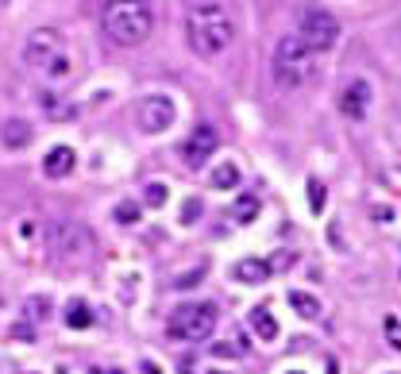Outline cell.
I'll return each mask as SVG.
<instances>
[{
    "label": "cell",
    "instance_id": "cell-1",
    "mask_svg": "<svg viewBox=\"0 0 401 374\" xmlns=\"http://www.w3.org/2000/svg\"><path fill=\"white\" fill-rule=\"evenodd\" d=\"M185 42L200 59H220L235 42V16L220 0H197L185 12Z\"/></svg>",
    "mask_w": 401,
    "mask_h": 374
},
{
    "label": "cell",
    "instance_id": "cell-2",
    "mask_svg": "<svg viewBox=\"0 0 401 374\" xmlns=\"http://www.w3.org/2000/svg\"><path fill=\"white\" fill-rule=\"evenodd\" d=\"M100 31L116 47H143L155 35V8L147 0H109L100 8Z\"/></svg>",
    "mask_w": 401,
    "mask_h": 374
},
{
    "label": "cell",
    "instance_id": "cell-3",
    "mask_svg": "<svg viewBox=\"0 0 401 374\" xmlns=\"http://www.w3.org/2000/svg\"><path fill=\"white\" fill-rule=\"evenodd\" d=\"M47 251L58 266H85L97 255V240L81 220H54L47 228Z\"/></svg>",
    "mask_w": 401,
    "mask_h": 374
},
{
    "label": "cell",
    "instance_id": "cell-4",
    "mask_svg": "<svg viewBox=\"0 0 401 374\" xmlns=\"http://www.w3.org/2000/svg\"><path fill=\"white\" fill-rule=\"evenodd\" d=\"M24 62L31 70H42L47 77H70L74 62H70V50L62 31L54 27H35L31 35L24 39Z\"/></svg>",
    "mask_w": 401,
    "mask_h": 374
},
{
    "label": "cell",
    "instance_id": "cell-5",
    "mask_svg": "<svg viewBox=\"0 0 401 374\" xmlns=\"http://www.w3.org/2000/svg\"><path fill=\"white\" fill-rule=\"evenodd\" d=\"M270 66H274V81L282 85V89H301V85L313 77V47L301 35H285V39H278L274 47V59H270Z\"/></svg>",
    "mask_w": 401,
    "mask_h": 374
},
{
    "label": "cell",
    "instance_id": "cell-6",
    "mask_svg": "<svg viewBox=\"0 0 401 374\" xmlns=\"http://www.w3.org/2000/svg\"><path fill=\"white\" fill-rule=\"evenodd\" d=\"M170 336L182 343H200L209 340L212 328H217V309L209 305V301H200V305H178L174 313H170Z\"/></svg>",
    "mask_w": 401,
    "mask_h": 374
},
{
    "label": "cell",
    "instance_id": "cell-7",
    "mask_svg": "<svg viewBox=\"0 0 401 374\" xmlns=\"http://www.w3.org/2000/svg\"><path fill=\"white\" fill-rule=\"evenodd\" d=\"M297 35L309 42L313 50H328V47H336V39H340V20L324 8H305L301 12Z\"/></svg>",
    "mask_w": 401,
    "mask_h": 374
},
{
    "label": "cell",
    "instance_id": "cell-8",
    "mask_svg": "<svg viewBox=\"0 0 401 374\" xmlns=\"http://www.w3.org/2000/svg\"><path fill=\"white\" fill-rule=\"evenodd\" d=\"M174 120H178V109L166 93H147L139 100V127L147 135H162L166 127H174Z\"/></svg>",
    "mask_w": 401,
    "mask_h": 374
},
{
    "label": "cell",
    "instance_id": "cell-9",
    "mask_svg": "<svg viewBox=\"0 0 401 374\" xmlns=\"http://www.w3.org/2000/svg\"><path fill=\"white\" fill-rule=\"evenodd\" d=\"M217 147H220L217 127H212V124H197L189 135H185V143H182V162L197 170V166H205V162L217 155Z\"/></svg>",
    "mask_w": 401,
    "mask_h": 374
},
{
    "label": "cell",
    "instance_id": "cell-10",
    "mask_svg": "<svg viewBox=\"0 0 401 374\" xmlns=\"http://www.w3.org/2000/svg\"><path fill=\"white\" fill-rule=\"evenodd\" d=\"M367 109H370V85L367 81L343 85V93H340V112H343V116L363 120V116H367Z\"/></svg>",
    "mask_w": 401,
    "mask_h": 374
},
{
    "label": "cell",
    "instance_id": "cell-11",
    "mask_svg": "<svg viewBox=\"0 0 401 374\" xmlns=\"http://www.w3.org/2000/svg\"><path fill=\"white\" fill-rule=\"evenodd\" d=\"M31 139H35V127L27 120L12 116L0 124V147L4 150H24V147H31Z\"/></svg>",
    "mask_w": 401,
    "mask_h": 374
},
{
    "label": "cell",
    "instance_id": "cell-12",
    "mask_svg": "<svg viewBox=\"0 0 401 374\" xmlns=\"http://www.w3.org/2000/svg\"><path fill=\"white\" fill-rule=\"evenodd\" d=\"M270 270H274V266H270L267 258H239V263L232 266V278L239 286H262V282H270Z\"/></svg>",
    "mask_w": 401,
    "mask_h": 374
},
{
    "label": "cell",
    "instance_id": "cell-13",
    "mask_svg": "<svg viewBox=\"0 0 401 374\" xmlns=\"http://www.w3.org/2000/svg\"><path fill=\"white\" fill-rule=\"evenodd\" d=\"M74 170V150L70 147H50L47 158H42V174L47 178H66Z\"/></svg>",
    "mask_w": 401,
    "mask_h": 374
},
{
    "label": "cell",
    "instance_id": "cell-14",
    "mask_svg": "<svg viewBox=\"0 0 401 374\" xmlns=\"http://www.w3.org/2000/svg\"><path fill=\"white\" fill-rule=\"evenodd\" d=\"M251 332L259 336L262 343H274L278 340V320L270 309H251Z\"/></svg>",
    "mask_w": 401,
    "mask_h": 374
},
{
    "label": "cell",
    "instance_id": "cell-15",
    "mask_svg": "<svg viewBox=\"0 0 401 374\" xmlns=\"http://www.w3.org/2000/svg\"><path fill=\"white\" fill-rule=\"evenodd\" d=\"M290 309L297 316H305V320H317V316H320V301L313 297V293H305V290H293L290 293Z\"/></svg>",
    "mask_w": 401,
    "mask_h": 374
},
{
    "label": "cell",
    "instance_id": "cell-16",
    "mask_svg": "<svg viewBox=\"0 0 401 374\" xmlns=\"http://www.w3.org/2000/svg\"><path fill=\"white\" fill-rule=\"evenodd\" d=\"M259 197H255V193H243L239 201H235V208H232V220L235 224H251V220L259 217Z\"/></svg>",
    "mask_w": 401,
    "mask_h": 374
},
{
    "label": "cell",
    "instance_id": "cell-17",
    "mask_svg": "<svg viewBox=\"0 0 401 374\" xmlns=\"http://www.w3.org/2000/svg\"><path fill=\"white\" fill-rule=\"evenodd\" d=\"M209 182L217 185V189H235V185H239V166H235V162H220Z\"/></svg>",
    "mask_w": 401,
    "mask_h": 374
},
{
    "label": "cell",
    "instance_id": "cell-18",
    "mask_svg": "<svg viewBox=\"0 0 401 374\" xmlns=\"http://www.w3.org/2000/svg\"><path fill=\"white\" fill-rule=\"evenodd\" d=\"M66 325L70 328H89L93 325V309L85 301H70L66 305Z\"/></svg>",
    "mask_w": 401,
    "mask_h": 374
},
{
    "label": "cell",
    "instance_id": "cell-19",
    "mask_svg": "<svg viewBox=\"0 0 401 374\" xmlns=\"http://www.w3.org/2000/svg\"><path fill=\"white\" fill-rule=\"evenodd\" d=\"M24 316L31 320V325H39V320H47L50 316V297H42V293H35V297L24 301Z\"/></svg>",
    "mask_w": 401,
    "mask_h": 374
},
{
    "label": "cell",
    "instance_id": "cell-20",
    "mask_svg": "<svg viewBox=\"0 0 401 374\" xmlns=\"http://www.w3.org/2000/svg\"><path fill=\"white\" fill-rule=\"evenodd\" d=\"M39 109L47 112V116H54V120L70 116V104H66V100H58V93H42V97H39Z\"/></svg>",
    "mask_w": 401,
    "mask_h": 374
},
{
    "label": "cell",
    "instance_id": "cell-21",
    "mask_svg": "<svg viewBox=\"0 0 401 374\" xmlns=\"http://www.w3.org/2000/svg\"><path fill=\"white\" fill-rule=\"evenodd\" d=\"M166 197H170V193H166V185H162V182H150L147 189H143V201H147L150 208H159V205H166Z\"/></svg>",
    "mask_w": 401,
    "mask_h": 374
},
{
    "label": "cell",
    "instance_id": "cell-22",
    "mask_svg": "<svg viewBox=\"0 0 401 374\" xmlns=\"http://www.w3.org/2000/svg\"><path fill=\"white\" fill-rule=\"evenodd\" d=\"M116 220H120V224H139V205H135V201H120V205H116Z\"/></svg>",
    "mask_w": 401,
    "mask_h": 374
},
{
    "label": "cell",
    "instance_id": "cell-23",
    "mask_svg": "<svg viewBox=\"0 0 401 374\" xmlns=\"http://www.w3.org/2000/svg\"><path fill=\"white\" fill-rule=\"evenodd\" d=\"M386 340H390L393 351H401V320L398 316H386Z\"/></svg>",
    "mask_w": 401,
    "mask_h": 374
},
{
    "label": "cell",
    "instance_id": "cell-24",
    "mask_svg": "<svg viewBox=\"0 0 401 374\" xmlns=\"http://www.w3.org/2000/svg\"><path fill=\"white\" fill-rule=\"evenodd\" d=\"M200 208H205V205H200V197H189V201H185V205H182V224H193V220L200 217Z\"/></svg>",
    "mask_w": 401,
    "mask_h": 374
},
{
    "label": "cell",
    "instance_id": "cell-25",
    "mask_svg": "<svg viewBox=\"0 0 401 374\" xmlns=\"http://www.w3.org/2000/svg\"><path fill=\"white\" fill-rule=\"evenodd\" d=\"M212 355H217V359H239V355H243V348H235V340H228V343H212Z\"/></svg>",
    "mask_w": 401,
    "mask_h": 374
},
{
    "label": "cell",
    "instance_id": "cell-26",
    "mask_svg": "<svg viewBox=\"0 0 401 374\" xmlns=\"http://www.w3.org/2000/svg\"><path fill=\"white\" fill-rule=\"evenodd\" d=\"M309 205L317 208V212L324 208V185H320V182H309Z\"/></svg>",
    "mask_w": 401,
    "mask_h": 374
},
{
    "label": "cell",
    "instance_id": "cell-27",
    "mask_svg": "<svg viewBox=\"0 0 401 374\" xmlns=\"http://www.w3.org/2000/svg\"><path fill=\"white\" fill-rule=\"evenodd\" d=\"M393 139H398V143H401V109H398V112H393Z\"/></svg>",
    "mask_w": 401,
    "mask_h": 374
},
{
    "label": "cell",
    "instance_id": "cell-28",
    "mask_svg": "<svg viewBox=\"0 0 401 374\" xmlns=\"http://www.w3.org/2000/svg\"><path fill=\"white\" fill-rule=\"evenodd\" d=\"M143 374H159V371H155V363H143Z\"/></svg>",
    "mask_w": 401,
    "mask_h": 374
},
{
    "label": "cell",
    "instance_id": "cell-29",
    "mask_svg": "<svg viewBox=\"0 0 401 374\" xmlns=\"http://www.w3.org/2000/svg\"><path fill=\"white\" fill-rule=\"evenodd\" d=\"M93 374H112V371H93Z\"/></svg>",
    "mask_w": 401,
    "mask_h": 374
},
{
    "label": "cell",
    "instance_id": "cell-30",
    "mask_svg": "<svg viewBox=\"0 0 401 374\" xmlns=\"http://www.w3.org/2000/svg\"><path fill=\"white\" fill-rule=\"evenodd\" d=\"M290 374H301V371H290Z\"/></svg>",
    "mask_w": 401,
    "mask_h": 374
}]
</instances>
